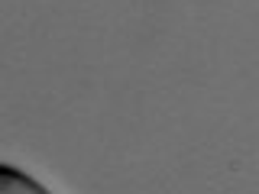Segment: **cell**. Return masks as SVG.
<instances>
[{
  "instance_id": "cell-1",
  "label": "cell",
  "mask_w": 259,
  "mask_h": 194,
  "mask_svg": "<svg viewBox=\"0 0 259 194\" xmlns=\"http://www.w3.org/2000/svg\"><path fill=\"white\" fill-rule=\"evenodd\" d=\"M0 191H29V194H42L46 184H39L32 175L20 172L13 165H0Z\"/></svg>"
}]
</instances>
